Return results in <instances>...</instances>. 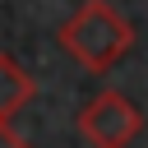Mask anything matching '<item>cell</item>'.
Here are the masks:
<instances>
[{"instance_id": "1", "label": "cell", "mask_w": 148, "mask_h": 148, "mask_svg": "<svg viewBox=\"0 0 148 148\" xmlns=\"http://www.w3.org/2000/svg\"><path fill=\"white\" fill-rule=\"evenodd\" d=\"M60 46L65 56H74L83 69L106 74L111 65H120L134 46V28L125 23V14L106 0H83L65 23H60Z\"/></svg>"}, {"instance_id": "2", "label": "cell", "mask_w": 148, "mask_h": 148, "mask_svg": "<svg viewBox=\"0 0 148 148\" xmlns=\"http://www.w3.org/2000/svg\"><path fill=\"white\" fill-rule=\"evenodd\" d=\"M79 130H83V139H88L92 148H130L134 134L143 130V116H139V106H134L125 92L102 88V92L79 111Z\"/></svg>"}, {"instance_id": "3", "label": "cell", "mask_w": 148, "mask_h": 148, "mask_svg": "<svg viewBox=\"0 0 148 148\" xmlns=\"http://www.w3.org/2000/svg\"><path fill=\"white\" fill-rule=\"evenodd\" d=\"M32 92H37V79H32L9 51H0V125H9V116L23 111V106L32 102Z\"/></svg>"}, {"instance_id": "4", "label": "cell", "mask_w": 148, "mask_h": 148, "mask_svg": "<svg viewBox=\"0 0 148 148\" xmlns=\"http://www.w3.org/2000/svg\"><path fill=\"white\" fill-rule=\"evenodd\" d=\"M0 148H32V143H28V139H18L9 125H0Z\"/></svg>"}]
</instances>
